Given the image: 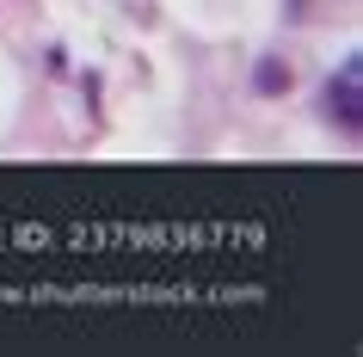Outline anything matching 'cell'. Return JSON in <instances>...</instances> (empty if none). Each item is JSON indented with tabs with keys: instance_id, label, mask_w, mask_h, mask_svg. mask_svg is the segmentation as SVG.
Instances as JSON below:
<instances>
[{
	"instance_id": "obj_1",
	"label": "cell",
	"mask_w": 363,
	"mask_h": 357,
	"mask_svg": "<svg viewBox=\"0 0 363 357\" xmlns=\"http://www.w3.org/2000/svg\"><path fill=\"white\" fill-rule=\"evenodd\" d=\"M363 62L351 56L339 68V80H333V87H326V117H333V123H339L345 136H357V123H363Z\"/></svg>"
},
{
	"instance_id": "obj_2",
	"label": "cell",
	"mask_w": 363,
	"mask_h": 357,
	"mask_svg": "<svg viewBox=\"0 0 363 357\" xmlns=\"http://www.w3.org/2000/svg\"><path fill=\"white\" fill-rule=\"evenodd\" d=\"M252 93H265V99H277V93H289V62H277V56H265L259 68H252Z\"/></svg>"
}]
</instances>
